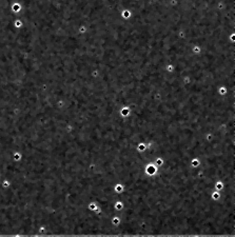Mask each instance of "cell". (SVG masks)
Wrapping results in <instances>:
<instances>
[{
	"instance_id": "1",
	"label": "cell",
	"mask_w": 235,
	"mask_h": 237,
	"mask_svg": "<svg viewBox=\"0 0 235 237\" xmlns=\"http://www.w3.org/2000/svg\"><path fill=\"white\" fill-rule=\"evenodd\" d=\"M144 171H145V173L148 174L149 176H154V175H156L158 173L159 169H158V167L156 166V164H154L153 162H150V163H148L145 166Z\"/></svg>"
}]
</instances>
